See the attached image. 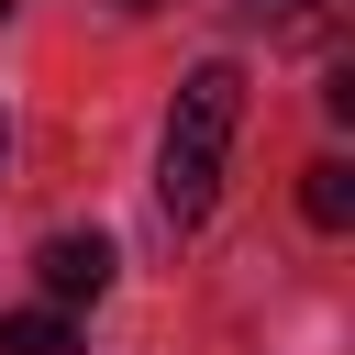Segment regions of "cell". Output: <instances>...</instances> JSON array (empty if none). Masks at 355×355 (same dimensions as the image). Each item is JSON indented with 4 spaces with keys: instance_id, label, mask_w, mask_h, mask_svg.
<instances>
[{
    "instance_id": "obj_1",
    "label": "cell",
    "mask_w": 355,
    "mask_h": 355,
    "mask_svg": "<svg viewBox=\"0 0 355 355\" xmlns=\"http://www.w3.org/2000/svg\"><path fill=\"white\" fill-rule=\"evenodd\" d=\"M233 133H244V67L211 55V67H189V89H178V111H166V144H155V211H166V233H189V222L211 211Z\"/></svg>"
},
{
    "instance_id": "obj_2",
    "label": "cell",
    "mask_w": 355,
    "mask_h": 355,
    "mask_svg": "<svg viewBox=\"0 0 355 355\" xmlns=\"http://www.w3.org/2000/svg\"><path fill=\"white\" fill-rule=\"evenodd\" d=\"M33 277H44V300H55V311L100 300V288H111V233H44Z\"/></svg>"
},
{
    "instance_id": "obj_3",
    "label": "cell",
    "mask_w": 355,
    "mask_h": 355,
    "mask_svg": "<svg viewBox=\"0 0 355 355\" xmlns=\"http://www.w3.org/2000/svg\"><path fill=\"white\" fill-rule=\"evenodd\" d=\"M0 355H78V322H67L55 300H33V311H0Z\"/></svg>"
},
{
    "instance_id": "obj_4",
    "label": "cell",
    "mask_w": 355,
    "mask_h": 355,
    "mask_svg": "<svg viewBox=\"0 0 355 355\" xmlns=\"http://www.w3.org/2000/svg\"><path fill=\"white\" fill-rule=\"evenodd\" d=\"M300 211H311L322 233H344V222H355V166H344V155H322V166H300Z\"/></svg>"
},
{
    "instance_id": "obj_5",
    "label": "cell",
    "mask_w": 355,
    "mask_h": 355,
    "mask_svg": "<svg viewBox=\"0 0 355 355\" xmlns=\"http://www.w3.org/2000/svg\"><path fill=\"white\" fill-rule=\"evenodd\" d=\"M244 11H300V0H244Z\"/></svg>"
},
{
    "instance_id": "obj_6",
    "label": "cell",
    "mask_w": 355,
    "mask_h": 355,
    "mask_svg": "<svg viewBox=\"0 0 355 355\" xmlns=\"http://www.w3.org/2000/svg\"><path fill=\"white\" fill-rule=\"evenodd\" d=\"M0 155H11V122H0Z\"/></svg>"
},
{
    "instance_id": "obj_7",
    "label": "cell",
    "mask_w": 355,
    "mask_h": 355,
    "mask_svg": "<svg viewBox=\"0 0 355 355\" xmlns=\"http://www.w3.org/2000/svg\"><path fill=\"white\" fill-rule=\"evenodd\" d=\"M122 11H144V0H122Z\"/></svg>"
}]
</instances>
